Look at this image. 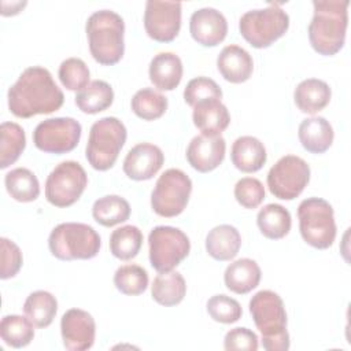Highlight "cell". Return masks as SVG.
<instances>
[{"label":"cell","mask_w":351,"mask_h":351,"mask_svg":"<svg viewBox=\"0 0 351 351\" xmlns=\"http://www.w3.org/2000/svg\"><path fill=\"white\" fill-rule=\"evenodd\" d=\"M8 108L18 118L51 114L63 106L64 96L51 73L40 66L22 71L7 93Z\"/></svg>","instance_id":"cell-1"},{"label":"cell","mask_w":351,"mask_h":351,"mask_svg":"<svg viewBox=\"0 0 351 351\" xmlns=\"http://www.w3.org/2000/svg\"><path fill=\"white\" fill-rule=\"evenodd\" d=\"M348 0H314V15L308 25V40L315 52L336 55L346 41Z\"/></svg>","instance_id":"cell-2"},{"label":"cell","mask_w":351,"mask_h":351,"mask_svg":"<svg viewBox=\"0 0 351 351\" xmlns=\"http://www.w3.org/2000/svg\"><path fill=\"white\" fill-rule=\"evenodd\" d=\"M250 313L262 335V346L267 351H287L289 333L282 299L270 289L256 292L250 300Z\"/></svg>","instance_id":"cell-3"},{"label":"cell","mask_w":351,"mask_h":351,"mask_svg":"<svg viewBox=\"0 0 351 351\" xmlns=\"http://www.w3.org/2000/svg\"><path fill=\"white\" fill-rule=\"evenodd\" d=\"M89 51L93 59L104 66L118 63L125 52V23L121 15L111 10L93 12L85 25Z\"/></svg>","instance_id":"cell-4"},{"label":"cell","mask_w":351,"mask_h":351,"mask_svg":"<svg viewBox=\"0 0 351 351\" xmlns=\"http://www.w3.org/2000/svg\"><path fill=\"white\" fill-rule=\"evenodd\" d=\"M101 241L97 232L81 222H64L55 226L48 239L51 254L60 261L90 259L99 254Z\"/></svg>","instance_id":"cell-5"},{"label":"cell","mask_w":351,"mask_h":351,"mask_svg":"<svg viewBox=\"0 0 351 351\" xmlns=\"http://www.w3.org/2000/svg\"><path fill=\"white\" fill-rule=\"evenodd\" d=\"M126 128L115 117H104L96 121L89 132L85 155L89 165L99 171L111 169L126 141Z\"/></svg>","instance_id":"cell-6"},{"label":"cell","mask_w":351,"mask_h":351,"mask_svg":"<svg viewBox=\"0 0 351 351\" xmlns=\"http://www.w3.org/2000/svg\"><path fill=\"white\" fill-rule=\"evenodd\" d=\"M288 27L289 16L278 4L247 11L239 21L240 34L254 48L270 47L287 33Z\"/></svg>","instance_id":"cell-7"},{"label":"cell","mask_w":351,"mask_h":351,"mask_svg":"<svg viewBox=\"0 0 351 351\" xmlns=\"http://www.w3.org/2000/svg\"><path fill=\"white\" fill-rule=\"evenodd\" d=\"M299 230L303 240L314 248L326 250L336 239L333 208L325 199L308 197L298 207Z\"/></svg>","instance_id":"cell-8"},{"label":"cell","mask_w":351,"mask_h":351,"mask_svg":"<svg viewBox=\"0 0 351 351\" xmlns=\"http://www.w3.org/2000/svg\"><path fill=\"white\" fill-rule=\"evenodd\" d=\"M149 262L159 271H170L177 267L189 254L191 241L188 236L174 226H156L149 232Z\"/></svg>","instance_id":"cell-9"},{"label":"cell","mask_w":351,"mask_h":351,"mask_svg":"<svg viewBox=\"0 0 351 351\" xmlns=\"http://www.w3.org/2000/svg\"><path fill=\"white\" fill-rule=\"evenodd\" d=\"M191 192V178L180 169H167L155 184L151 193V207L160 217H177L185 210Z\"/></svg>","instance_id":"cell-10"},{"label":"cell","mask_w":351,"mask_h":351,"mask_svg":"<svg viewBox=\"0 0 351 351\" xmlns=\"http://www.w3.org/2000/svg\"><path fill=\"white\" fill-rule=\"evenodd\" d=\"M86 185L84 167L78 162L64 160L47 177L45 197L55 207H69L81 197Z\"/></svg>","instance_id":"cell-11"},{"label":"cell","mask_w":351,"mask_h":351,"mask_svg":"<svg viewBox=\"0 0 351 351\" xmlns=\"http://www.w3.org/2000/svg\"><path fill=\"white\" fill-rule=\"evenodd\" d=\"M310 181V166L296 155L280 158L267 173V186L276 197L292 200L298 197Z\"/></svg>","instance_id":"cell-12"},{"label":"cell","mask_w":351,"mask_h":351,"mask_svg":"<svg viewBox=\"0 0 351 351\" xmlns=\"http://www.w3.org/2000/svg\"><path fill=\"white\" fill-rule=\"evenodd\" d=\"M81 132V123L74 118H48L36 126L33 143L43 152L62 155L73 151L78 145Z\"/></svg>","instance_id":"cell-13"},{"label":"cell","mask_w":351,"mask_h":351,"mask_svg":"<svg viewBox=\"0 0 351 351\" xmlns=\"http://www.w3.org/2000/svg\"><path fill=\"white\" fill-rule=\"evenodd\" d=\"M181 3L148 0L144 11L147 34L159 43L173 41L181 29Z\"/></svg>","instance_id":"cell-14"},{"label":"cell","mask_w":351,"mask_h":351,"mask_svg":"<svg viewBox=\"0 0 351 351\" xmlns=\"http://www.w3.org/2000/svg\"><path fill=\"white\" fill-rule=\"evenodd\" d=\"M60 333L66 350L85 351L95 343L96 324L88 311L70 308L62 315Z\"/></svg>","instance_id":"cell-15"},{"label":"cell","mask_w":351,"mask_h":351,"mask_svg":"<svg viewBox=\"0 0 351 351\" xmlns=\"http://www.w3.org/2000/svg\"><path fill=\"white\" fill-rule=\"evenodd\" d=\"M192 38L204 47H215L222 43L228 33V22L222 12L204 7L195 11L189 19Z\"/></svg>","instance_id":"cell-16"},{"label":"cell","mask_w":351,"mask_h":351,"mask_svg":"<svg viewBox=\"0 0 351 351\" xmlns=\"http://www.w3.org/2000/svg\"><path fill=\"white\" fill-rule=\"evenodd\" d=\"M165 155L162 149L151 143H140L129 149L123 160V173L134 181L152 178L162 167Z\"/></svg>","instance_id":"cell-17"},{"label":"cell","mask_w":351,"mask_h":351,"mask_svg":"<svg viewBox=\"0 0 351 351\" xmlns=\"http://www.w3.org/2000/svg\"><path fill=\"white\" fill-rule=\"evenodd\" d=\"M225 151L226 143L222 136L199 134L191 140L186 148V159L195 170L208 173L222 163Z\"/></svg>","instance_id":"cell-18"},{"label":"cell","mask_w":351,"mask_h":351,"mask_svg":"<svg viewBox=\"0 0 351 351\" xmlns=\"http://www.w3.org/2000/svg\"><path fill=\"white\" fill-rule=\"evenodd\" d=\"M217 67L221 75L232 82H245L254 70V62L251 55L241 47L230 44L226 45L217 58Z\"/></svg>","instance_id":"cell-19"},{"label":"cell","mask_w":351,"mask_h":351,"mask_svg":"<svg viewBox=\"0 0 351 351\" xmlns=\"http://www.w3.org/2000/svg\"><path fill=\"white\" fill-rule=\"evenodd\" d=\"M192 119L195 126L206 136H221L230 123L229 111L218 99L197 103L193 107Z\"/></svg>","instance_id":"cell-20"},{"label":"cell","mask_w":351,"mask_h":351,"mask_svg":"<svg viewBox=\"0 0 351 351\" xmlns=\"http://www.w3.org/2000/svg\"><path fill=\"white\" fill-rule=\"evenodd\" d=\"M149 80L159 90L176 89L182 78V62L173 52H159L149 63Z\"/></svg>","instance_id":"cell-21"},{"label":"cell","mask_w":351,"mask_h":351,"mask_svg":"<svg viewBox=\"0 0 351 351\" xmlns=\"http://www.w3.org/2000/svg\"><path fill=\"white\" fill-rule=\"evenodd\" d=\"M230 159L237 170L243 173H255L266 163L267 154L261 140L252 136H241L236 138L232 145Z\"/></svg>","instance_id":"cell-22"},{"label":"cell","mask_w":351,"mask_h":351,"mask_svg":"<svg viewBox=\"0 0 351 351\" xmlns=\"http://www.w3.org/2000/svg\"><path fill=\"white\" fill-rule=\"evenodd\" d=\"M303 148L311 154L328 151L333 143V128L324 117H311L300 122L298 130Z\"/></svg>","instance_id":"cell-23"},{"label":"cell","mask_w":351,"mask_h":351,"mask_svg":"<svg viewBox=\"0 0 351 351\" xmlns=\"http://www.w3.org/2000/svg\"><path fill=\"white\" fill-rule=\"evenodd\" d=\"M261 276V267L254 259L241 258L226 267L223 281L229 291L237 295H245L258 287Z\"/></svg>","instance_id":"cell-24"},{"label":"cell","mask_w":351,"mask_h":351,"mask_svg":"<svg viewBox=\"0 0 351 351\" xmlns=\"http://www.w3.org/2000/svg\"><path fill=\"white\" fill-rule=\"evenodd\" d=\"M332 90L329 85L318 78L303 80L293 92V100L298 108L306 114H317L330 101Z\"/></svg>","instance_id":"cell-25"},{"label":"cell","mask_w":351,"mask_h":351,"mask_svg":"<svg viewBox=\"0 0 351 351\" xmlns=\"http://www.w3.org/2000/svg\"><path fill=\"white\" fill-rule=\"evenodd\" d=\"M241 247L239 230L228 223L213 228L206 237V251L215 261L233 259Z\"/></svg>","instance_id":"cell-26"},{"label":"cell","mask_w":351,"mask_h":351,"mask_svg":"<svg viewBox=\"0 0 351 351\" xmlns=\"http://www.w3.org/2000/svg\"><path fill=\"white\" fill-rule=\"evenodd\" d=\"M186 293V284L181 273L165 271L159 273L151 285L152 299L166 307L176 306L182 302Z\"/></svg>","instance_id":"cell-27"},{"label":"cell","mask_w":351,"mask_h":351,"mask_svg":"<svg viewBox=\"0 0 351 351\" xmlns=\"http://www.w3.org/2000/svg\"><path fill=\"white\" fill-rule=\"evenodd\" d=\"M256 223L265 237L278 240L289 233L292 221L289 211L284 206L270 203L259 210L256 215Z\"/></svg>","instance_id":"cell-28"},{"label":"cell","mask_w":351,"mask_h":351,"mask_svg":"<svg viewBox=\"0 0 351 351\" xmlns=\"http://www.w3.org/2000/svg\"><path fill=\"white\" fill-rule=\"evenodd\" d=\"M114 100L111 85L103 80L89 82L75 95L77 107L85 114H97L107 110Z\"/></svg>","instance_id":"cell-29"},{"label":"cell","mask_w":351,"mask_h":351,"mask_svg":"<svg viewBox=\"0 0 351 351\" xmlns=\"http://www.w3.org/2000/svg\"><path fill=\"white\" fill-rule=\"evenodd\" d=\"M8 195L21 203L33 202L40 195V184L33 171L26 167L12 169L4 178Z\"/></svg>","instance_id":"cell-30"},{"label":"cell","mask_w":351,"mask_h":351,"mask_svg":"<svg viewBox=\"0 0 351 351\" xmlns=\"http://www.w3.org/2000/svg\"><path fill=\"white\" fill-rule=\"evenodd\" d=\"M23 311L36 328H47L58 311L56 298L47 291H34L26 298Z\"/></svg>","instance_id":"cell-31"},{"label":"cell","mask_w":351,"mask_h":351,"mask_svg":"<svg viewBox=\"0 0 351 351\" xmlns=\"http://www.w3.org/2000/svg\"><path fill=\"white\" fill-rule=\"evenodd\" d=\"M92 215L97 223L110 228L129 219L130 206L122 196L107 195L93 203Z\"/></svg>","instance_id":"cell-32"},{"label":"cell","mask_w":351,"mask_h":351,"mask_svg":"<svg viewBox=\"0 0 351 351\" xmlns=\"http://www.w3.org/2000/svg\"><path fill=\"white\" fill-rule=\"evenodd\" d=\"M0 169L15 163L26 147V136L22 126L15 122H3L0 126Z\"/></svg>","instance_id":"cell-33"},{"label":"cell","mask_w":351,"mask_h":351,"mask_svg":"<svg viewBox=\"0 0 351 351\" xmlns=\"http://www.w3.org/2000/svg\"><path fill=\"white\" fill-rule=\"evenodd\" d=\"M143 245V233L134 225H125L112 230L110 236V251L121 259L129 261L134 258Z\"/></svg>","instance_id":"cell-34"},{"label":"cell","mask_w":351,"mask_h":351,"mask_svg":"<svg viewBox=\"0 0 351 351\" xmlns=\"http://www.w3.org/2000/svg\"><path fill=\"white\" fill-rule=\"evenodd\" d=\"M0 336L7 346L22 348L34 337L33 322L27 317L16 314L4 315L0 322Z\"/></svg>","instance_id":"cell-35"},{"label":"cell","mask_w":351,"mask_h":351,"mask_svg":"<svg viewBox=\"0 0 351 351\" xmlns=\"http://www.w3.org/2000/svg\"><path fill=\"white\" fill-rule=\"evenodd\" d=\"M132 111L144 121L160 118L167 110V97L152 88L137 90L132 99Z\"/></svg>","instance_id":"cell-36"},{"label":"cell","mask_w":351,"mask_h":351,"mask_svg":"<svg viewBox=\"0 0 351 351\" xmlns=\"http://www.w3.org/2000/svg\"><path fill=\"white\" fill-rule=\"evenodd\" d=\"M114 284L119 292L129 296L143 293L148 287V273L144 267L130 263L117 269Z\"/></svg>","instance_id":"cell-37"},{"label":"cell","mask_w":351,"mask_h":351,"mask_svg":"<svg viewBox=\"0 0 351 351\" xmlns=\"http://www.w3.org/2000/svg\"><path fill=\"white\" fill-rule=\"evenodd\" d=\"M59 80L69 90H82L90 78L86 63L80 58H69L59 66Z\"/></svg>","instance_id":"cell-38"},{"label":"cell","mask_w":351,"mask_h":351,"mask_svg":"<svg viewBox=\"0 0 351 351\" xmlns=\"http://www.w3.org/2000/svg\"><path fill=\"white\" fill-rule=\"evenodd\" d=\"M208 315L221 324H233L241 318L243 310L240 303L223 293L214 295L207 302Z\"/></svg>","instance_id":"cell-39"},{"label":"cell","mask_w":351,"mask_h":351,"mask_svg":"<svg viewBox=\"0 0 351 351\" xmlns=\"http://www.w3.org/2000/svg\"><path fill=\"white\" fill-rule=\"evenodd\" d=\"M184 99L186 104L195 107L197 103L211 100V99H222V90L219 85L208 78V77H196L191 80L184 89Z\"/></svg>","instance_id":"cell-40"},{"label":"cell","mask_w":351,"mask_h":351,"mask_svg":"<svg viewBox=\"0 0 351 351\" xmlns=\"http://www.w3.org/2000/svg\"><path fill=\"white\" fill-rule=\"evenodd\" d=\"M234 197L244 208H256L265 199L263 184L254 177H244L234 185Z\"/></svg>","instance_id":"cell-41"},{"label":"cell","mask_w":351,"mask_h":351,"mask_svg":"<svg viewBox=\"0 0 351 351\" xmlns=\"http://www.w3.org/2000/svg\"><path fill=\"white\" fill-rule=\"evenodd\" d=\"M1 270H0V277L3 280L11 278L18 274V271L22 267V252L21 248L11 240L1 237Z\"/></svg>","instance_id":"cell-42"},{"label":"cell","mask_w":351,"mask_h":351,"mask_svg":"<svg viewBox=\"0 0 351 351\" xmlns=\"http://www.w3.org/2000/svg\"><path fill=\"white\" fill-rule=\"evenodd\" d=\"M259 347L258 336L248 328H234L230 329L223 339V348L228 351L244 350V351H256Z\"/></svg>","instance_id":"cell-43"}]
</instances>
